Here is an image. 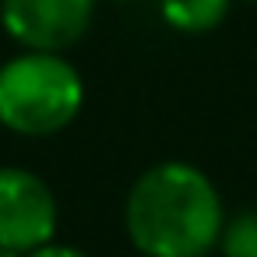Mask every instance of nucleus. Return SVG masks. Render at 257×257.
I'll list each match as a JSON object with an SVG mask.
<instances>
[{
  "instance_id": "1",
  "label": "nucleus",
  "mask_w": 257,
  "mask_h": 257,
  "mask_svg": "<svg viewBox=\"0 0 257 257\" xmlns=\"http://www.w3.org/2000/svg\"><path fill=\"white\" fill-rule=\"evenodd\" d=\"M123 225L145 257H208L218 246L225 208L204 169L159 162L131 183Z\"/></svg>"
},
{
  "instance_id": "10",
  "label": "nucleus",
  "mask_w": 257,
  "mask_h": 257,
  "mask_svg": "<svg viewBox=\"0 0 257 257\" xmlns=\"http://www.w3.org/2000/svg\"><path fill=\"white\" fill-rule=\"evenodd\" d=\"M250 4H257V0H250Z\"/></svg>"
},
{
  "instance_id": "9",
  "label": "nucleus",
  "mask_w": 257,
  "mask_h": 257,
  "mask_svg": "<svg viewBox=\"0 0 257 257\" xmlns=\"http://www.w3.org/2000/svg\"><path fill=\"white\" fill-rule=\"evenodd\" d=\"M116 4H131V0H116Z\"/></svg>"
},
{
  "instance_id": "5",
  "label": "nucleus",
  "mask_w": 257,
  "mask_h": 257,
  "mask_svg": "<svg viewBox=\"0 0 257 257\" xmlns=\"http://www.w3.org/2000/svg\"><path fill=\"white\" fill-rule=\"evenodd\" d=\"M232 0H159V15L173 32L204 36L225 22Z\"/></svg>"
},
{
  "instance_id": "8",
  "label": "nucleus",
  "mask_w": 257,
  "mask_h": 257,
  "mask_svg": "<svg viewBox=\"0 0 257 257\" xmlns=\"http://www.w3.org/2000/svg\"><path fill=\"white\" fill-rule=\"evenodd\" d=\"M0 257H25V253H18V250H11V246H0Z\"/></svg>"
},
{
  "instance_id": "6",
  "label": "nucleus",
  "mask_w": 257,
  "mask_h": 257,
  "mask_svg": "<svg viewBox=\"0 0 257 257\" xmlns=\"http://www.w3.org/2000/svg\"><path fill=\"white\" fill-rule=\"evenodd\" d=\"M218 250L222 257H257V208H243L225 218Z\"/></svg>"
},
{
  "instance_id": "2",
  "label": "nucleus",
  "mask_w": 257,
  "mask_h": 257,
  "mask_svg": "<svg viewBox=\"0 0 257 257\" xmlns=\"http://www.w3.org/2000/svg\"><path fill=\"white\" fill-rule=\"evenodd\" d=\"M81 106L85 81L64 53L25 50L0 67V127L22 138L60 134Z\"/></svg>"
},
{
  "instance_id": "3",
  "label": "nucleus",
  "mask_w": 257,
  "mask_h": 257,
  "mask_svg": "<svg viewBox=\"0 0 257 257\" xmlns=\"http://www.w3.org/2000/svg\"><path fill=\"white\" fill-rule=\"evenodd\" d=\"M57 222L60 208L43 176L22 166H0V246L32 253L53 239Z\"/></svg>"
},
{
  "instance_id": "7",
  "label": "nucleus",
  "mask_w": 257,
  "mask_h": 257,
  "mask_svg": "<svg viewBox=\"0 0 257 257\" xmlns=\"http://www.w3.org/2000/svg\"><path fill=\"white\" fill-rule=\"evenodd\" d=\"M25 257H88L85 250H78V246H71V243H43V246H36L32 253H25Z\"/></svg>"
},
{
  "instance_id": "4",
  "label": "nucleus",
  "mask_w": 257,
  "mask_h": 257,
  "mask_svg": "<svg viewBox=\"0 0 257 257\" xmlns=\"http://www.w3.org/2000/svg\"><path fill=\"white\" fill-rule=\"evenodd\" d=\"M95 18V0H0V25L22 50L64 53L78 46Z\"/></svg>"
}]
</instances>
